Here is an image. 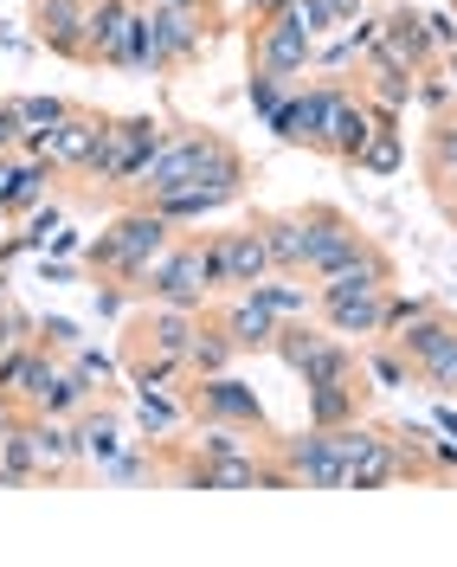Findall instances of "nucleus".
<instances>
[{"label": "nucleus", "mask_w": 457, "mask_h": 567, "mask_svg": "<svg viewBox=\"0 0 457 567\" xmlns=\"http://www.w3.org/2000/svg\"><path fill=\"white\" fill-rule=\"evenodd\" d=\"M200 181L246 194V155L219 136V130H168L162 148H155V162L136 175V187H142V200H155V194L200 187Z\"/></svg>", "instance_id": "1"}, {"label": "nucleus", "mask_w": 457, "mask_h": 567, "mask_svg": "<svg viewBox=\"0 0 457 567\" xmlns=\"http://www.w3.org/2000/svg\"><path fill=\"white\" fill-rule=\"evenodd\" d=\"M175 246V219H162L155 207H129V213H116L104 233H97V246H91V271L104 284H129L136 290L142 271L162 258V251Z\"/></svg>", "instance_id": "2"}, {"label": "nucleus", "mask_w": 457, "mask_h": 567, "mask_svg": "<svg viewBox=\"0 0 457 567\" xmlns=\"http://www.w3.org/2000/svg\"><path fill=\"white\" fill-rule=\"evenodd\" d=\"M77 432H65L59 420H45V413H27V420L7 432V445H0V464L13 471V477H71L77 471Z\"/></svg>", "instance_id": "3"}, {"label": "nucleus", "mask_w": 457, "mask_h": 567, "mask_svg": "<svg viewBox=\"0 0 457 567\" xmlns=\"http://www.w3.org/2000/svg\"><path fill=\"white\" fill-rule=\"evenodd\" d=\"M91 65L148 71V7L142 0H91Z\"/></svg>", "instance_id": "4"}, {"label": "nucleus", "mask_w": 457, "mask_h": 567, "mask_svg": "<svg viewBox=\"0 0 457 567\" xmlns=\"http://www.w3.org/2000/svg\"><path fill=\"white\" fill-rule=\"evenodd\" d=\"M271 354H278L290 374H303V388H316V381H335V374H354V368H361V354L349 349V336H335L329 322L310 329V317L283 322L278 342H271Z\"/></svg>", "instance_id": "5"}, {"label": "nucleus", "mask_w": 457, "mask_h": 567, "mask_svg": "<svg viewBox=\"0 0 457 567\" xmlns=\"http://www.w3.org/2000/svg\"><path fill=\"white\" fill-rule=\"evenodd\" d=\"M148 303H180V310H200L212 290V265H207V239H175L136 284Z\"/></svg>", "instance_id": "6"}, {"label": "nucleus", "mask_w": 457, "mask_h": 567, "mask_svg": "<svg viewBox=\"0 0 457 567\" xmlns=\"http://www.w3.org/2000/svg\"><path fill=\"white\" fill-rule=\"evenodd\" d=\"M342 458H349V491H387L406 477V458H399V439L393 425H367V420H349V425H329Z\"/></svg>", "instance_id": "7"}, {"label": "nucleus", "mask_w": 457, "mask_h": 567, "mask_svg": "<svg viewBox=\"0 0 457 567\" xmlns=\"http://www.w3.org/2000/svg\"><path fill=\"white\" fill-rule=\"evenodd\" d=\"M187 413H194L200 425H239V432L271 439L264 400H258L246 381H232V368H226V374H187Z\"/></svg>", "instance_id": "8"}, {"label": "nucleus", "mask_w": 457, "mask_h": 567, "mask_svg": "<svg viewBox=\"0 0 457 567\" xmlns=\"http://www.w3.org/2000/svg\"><path fill=\"white\" fill-rule=\"evenodd\" d=\"M271 458L297 477V491H349V458L335 445V432H297V439H271Z\"/></svg>", "instance_id": "9"}, {"label": "nucleus", "mask_w": 457, "mask_h": 567, "mask_svg": "<svg viewBox=\"0 0 457 567\" xmlns=\"http://www.w3.org/2000/svg\"><path fill=\"white\" fill-rule=\"evenodd\" d=\"M207 27L212 13L194 7H168V0H148V71H180L207 52Z\"/></svg>", "instance_id": "10"}, {"label": "nucleus", "mask_w": 457, "mask_h": 567, "mask_svg": "<svg viewBox=\"0 0 457 567\" xmlns=\"http://www.w3.org/2000/svg\"><path fill=\"white\" fill-rule=\"evenodd\" d=\"M162 123L155 116H116L104 136V155H97V168H91V181H104V187H129V181L155 162V148H162Z\"/></svg>", "instance_id": "11"}, {"label": "nucleus", "mask_w": 457, "mask_h": 567, "mask_svg": "<svg viewBox=\"0 0 457 567\" xmlns=\"http://www.w3.org/2000/svg\"><path fill=\"white\" fill-rule=\"evenodd\" d=\"M207 265H212V290H251V284L271 278V251H264L258 219L239 226V233H212L207 239Z\"/></svg>", "instance_id": "12"}, {"label": "nucleus", "mask_w": 457, "mask_h": 567, "mask_svg": "<svg viewBox=\"0 0 457 567\" xmlns=\"http://www.w3.org/2000/svg\"><path fill=\"white\" fill-rule=\"evenodd\" d=\"M251 71H271V78H303V71L316 65V39L303 33L290 13H271V20H258L251 27Z\"/></svg>", "instance_id": "13"}, {"label": "nucleus", "mask_w": 457, "mask_h": 567, "mask_svg": "<svg viewBox=\"0 0 457 567\" xmlns=\"http://www.w3.org/2000/svg\"><path fill=\"white\" fill-rule=\"evenodd\" d=\"M367 136H374V104H367V91H361V84H354V91L349 84H335V104H329V123H322V148L316 155L354 168L361 148H367Z\"/></svg>", "instance_id": "14"}, {"label": "nucleus", "mask_w": 457, "mask_h": 567, "mask_svg": "<svg viewBox=\"0 0 457 567\" xmlns=\"http://www.w3.org/2000/svg\"><path fill=\"white\" fill-rule=\"evenodd\" d=\"M303 219H310V246H303V278H322V271H335L342 258H354V251L367 246V233L354 226L342 207H303Z\"/></svg>", "instance_id": "15"}, {"label": "nucleus", "mask_w": 457, "mask_h": 567, "mask_svg": "<svg viewBox=\"0 0 457 567\" xmlns=\"http://www.w3.org/2000/svg\"><path fill=\"white\" fill-rule=\"evenodd\" d=\"M116 116H97V110H71L65 123L45 136V162L52 168H65V175H91L97 168V155H104V136Z\"/></svg>", "instance_id": "16"}, {"label": "nucleus", "mask_w": 457, "mask_h": 567, "mask_svg": "<svg viewBox=\"0 0 457 567\" xmlns=\"http://www.w3.org/2000/svg\"><path fill=\"white\" fill-rule=\"evenodd\" d=\"M33 33L45 52L91 65V0H33Z\"/></svg>", "instance_id": "17"}, {"label": "nucleus", "mask_w": 457, "mask_h": 567, "mask_svg": "<svg viewBox=\"0 0 457 567\" xmlns=\"http://www.w3.org/2000/svg\"><path fill=\"white\" fill-rule=\"evenodd\" d=\"M212 322H219V329L232 336V349H239V354L271 349V342H278V329H283V322L271 317V303H264L258 290H232V297H226V303L212 310Z\"/></svg>", "instance_id": "18"}, {"label": "nucleus", "mask_w": 457, "mask_h": 567, "mask_svg": "<svg viewBox=\"0 0 457 567\" xmlns=\"http://www.w3.org/2000/svg\"><path fill=\"white\" fill-rule=\"evenodd\" d=\"M329 104H335V84L290 91V97H283V110L271 116V136L290 142V148H322V123H329Z\"/></svg>", "instance_id": "19"}, {"label": "nucleus", "mask_w": 457, "mask_h": 567, "mask_svg": "<svg viewBox=\"0 0 457 567\" xmlns=\"http://www.w3.org/2000/svg\"><path fill=\"white\" fill-rule=\"evenodd\" d=\"M316 317L349 336V342H381L387 336V290H354V297H322Z\"/></svg>", "instance_id": "20"}, {"label": "nucleus", "mask_w": 457, "mask_h": 567, "mask_svg": "<svg viewBox=\"0 0 457 567\" xmlns=\"http://www.w3.org/2000/svg\"><path fill=\"white\" fill-rule=\"evenodd\" d=\"M374 52L393 59V65H406V71H425L432 59H438V45H432V33H425V13H413V7H393L387 20H381Z\"/></svg>", "instance_id": "21"}, {"label": "nucleus", "mask_w": 457, "mask_h": 567, "mask_svg": "<svg viewBox=\"0 0 457 567\" xmlns=\"http://www.w3.org/2000/svg\"><path fill=\"white\" fill-rule=\"evenodd\" d=\"M354 290H393V258L374 239L354 251V258H342L335 271L316 278V297H354Z\"/></svg>", "instance_id": "22"}, {"label": "nucleus", "mask_w": 457, "mask_h": 567, "mask_svg": "<svg viewBox=\"0 0 457 567\" xmlns=\"http://www.w3.org/2000/svg\"><path fill=\"white\" fill-rule=\"evenodd\" d=\"M361 406H367V374H361V368L310 388V425H322V432H329V425L361 420Z\"/></svg>", "instance_id": "23"}, {"label": "nucleus", "mask_w": 457, "mask_h": 567, "mask_svg": "<svg viewBox=\"0 0 457 567\" xmlns=\"http://www.w3.org/2000/svg\"><path fill=\"white\" fill-rule=\"evenodd\" d=\"M258 233L271 251V271H303V246H310V219L297 213H258Z\"/></svg>", "instance_id": "24"}, {"label": "nucleus", "mask_w": 457, "mask_h": 567, "mask_svg": "<svg viewBox=\"0 0 457 567\" xmlns=\"http://www.w3.org/2000/svg\"><path fill=\"white\" fill-rule=\"evenodd\" d=\"M239 194L232 187H212V181H200V187H175V194H155V200H142V207H155L162 219H175V226H194V219H207V213L232 207Z\"/></svg>", "instance_id": "25"}, {"label": "nucleus", "mask_w": 457, "mask_h": 567, "mask_svg": "<svg viewBox=\"0 0 457 567\" xmlns=\"http://www.w3.org/2000/svg\"><path fill=\"white\" fill-rule=\"evenodd\" d=\"M425 181L438 187V200L457 187V116H432V130H425Z\"/></svg>", "instance_id": "26"}, {"label": "nucleus", "mask_w": 457, "mask_h": 567, "mask_svg": "<svg viewBox=\"0 0 457 567\" xmlns=\"http://www.w3.org/2000/svg\"><path fill=\"white\" fill-rule=\"evenodd\" d=\"M413 84H419V71H406V65H393V59H381V52H367V104H381V110H399L406 116V104H413Z\"/></svg>", "instance_id": "27"}, {"label": "nucleus", "mask_w": 457, "mask_h": 567, "mask_svg": "<svg viewBox=\"0 0 457 567\" xmlns=\"http://www.w3.org/2000/svg\"><path fill=\"white\" fill-rule=\"evenodd\" d=\"M303 271H271V278L264 284H251V290H258V297H264V303H271V317L278 322H303V317H316V290H303Z\"/></svg>", "instance_id": "28"}, {"label": "nucleus", "mask_w": 457, "mask_h": 567, "mask_svg": "<svg viewBox=\"0 0 457 567\" xmlns=\"http://www.w3.org/2000/svg\"><path fill=\"white\" fill-rule=\"evenodd\" d=\"M399 136H406V130H399V110L374 104V136H367V148H361L354 168H367V175H393V168L406 162V155H399Z\"/></svg>", "instance_id": "29"}, {"label": "nucleus", "mask_w": 457, "mask_h": 567, "mask_svg": "<svg viewBox=\"0 0 457 567\" xmlns=\"http://www.w3.org/2000/svg\"><path fill=\"white\" fill-rule=\"evenodd\" d=\"M232 361H239L232 336H226L212 317H200V336H194V349H187V374H226Z\"/></svg>", "instance_id": "30"}, {"label": "nucleus", "mask_w": 457, "mask_h": 567, "mask_svg": "<svg viewBox=\"0 0 457 567\" xmlns=\"http://www.w3.org/2000/svg\"><path fill=\"white\" fill-rule=\"evenodd\" d=\"M258 484H264V458H258V452L207 458V491H258Z\"/></svg>", "instance_id": "31"}, {"label": "nucleus", "mask_w": 457, "mask_h": 567, "mask_svg": "<svg viewBox=\"0 0 457 567\" xmlns=\"http://www.w3.org/2000/svg\"><path fill=\"white\" fill-rule=\"evenodd\" d=\"M77 452L97 458V464L116 458V452H123V425H116V413H84V420H77Z\"/></svg>", "instance_id": "32"}, {"label": "nucleus", "mask_w": 457, "mask_h": 567, "mask_svg": "<svg viewBox=\"0 0 457 567\" xmlns=\"http://www.w3.org/2000/svg\"><path fill=\"white\" fill-rule=\"evenodd\" d=\"M361 374H367L374 388H406V381H413V361H406V354H399L387 336H381V349L361 354Z\"/></svg>", "instance_id": "33"}, {"label": "nucleus", "mask_w": 457, "mask_h": 567, "mask_svg": "<svg viewBox=\"0 0 457 567\" xmlns=\"http://www.w3.org/2000/svg\"><path fill=\"white\" fill-rule=\"evenodd\" d=\"M136 413H142V425L162 439V432H175L180 425V406L168 400V388H136Z\"/></svg>", "instance_id": "34"}, {"label": "nucleus", "mask_w": 457, "mask_h": 567, "mask_svg": "<svg viewBox=\"0 0 457 567\" xmlns=\"http://www.w3.org/2000/svg\"><path fill=\"white\" fill-rule=\"evenodd\" d=\"M246 97H251V110H258V116L271 123V116L283 110V97H290V78H271V71H251V78H246Z\"/></svg>", "instance_id": "35"}, {"label": "nucleus", "mask_w": 457, "mask_h": 567, "mask_svg": "<svg viewBox=\"0 0 457 567\" xmlns=\"http://www.w3.org/2000/svg\"><path fill=\"white\" fill-rule=\"evenodd\" d=\"M13 110H20L27 130H59L77 104H65V97H13Z\"/></svg>", "instance_id": "36"}, {"label": "nucleus", "mask_w": 457, "mask_h": 567, "mask_svg": "<svg viewBox=\"0 0 457 567\" xmlns=\"http://www.w3.org/2000/svg\"><path fill=\"white\" fill-rule=\"evenodd\" d=\"M419 381H425L432 393H457V329H451V342H445V349H438V354L419 368Z\"/></svg>", "instance_id": "37"}, {"label": "nucleus", "mask_w": 457, "mask_h": 567, "mask_svg": "<svg viewBox=\"0 0 457 567\" xmlns=\"http://www.w3.org/2000/svg\"><path fill=\"white\" fill-rule=\"evenodd\" d=\"M283 13H290V20H297V27H303L310 39H316V45L335 33V13H329V0H290Z\"/></svg>", "instance_id": "38"}, {"label": "nucleus", "mask_w": 457, "mask_h": 567, "mask_svg": "<svg viewBox=\"0 0 457 567\" xmlns=\"http://www.w3.org/2000/svg\"><path fill=\"white\" fill-rule=\"evenodd\" d=\"M413 97H419V104L432 110V116H445V110H451V97H457V84L445 78V71L425 65V71H419V84H413Z\"/></svg>", "instance_id": "39"}, {"label": "nucleus", "mask_w": 457, "mask_h": 567, "mask_svg": "<svg viewBox=\"0 0 457 567\" xmlns=\"http://www.w3.org/2000/svg\"><path fill=\"white\" fill-rule=\"evenodd\" d=\"M27 342H39V322L27 317V310H13V303H0V354L27 349Z\"/></svg>", "instance_id": "40"}, {"label": "nucleus", "mask_w": 457, "mask_h": 567, "mask_svg": "<svg viewBox=\"0 0 457 567\" xmlns=\"http://www.w3.org/2000/svg\"><path fill=\"white\" fill-rule=\"evenodd\" d=\"M39 342H45V349H77V322H65V317H39Z\"/></svg>", "instance_id": "41"}, {"label": "nucleus", "mask_w": 457, "mask_h": 567, "mask_svg": "<svg viewBox=\"0 0 457 567\" xmlns=\"http://www.w3.org/2000/svg\"><path fill=\"white\" fill-rule=\"evenodd\" d=\"M425 33H432V45H438V59L457 52V13H425Z\"/></svg>", "instance_id": "42"}, {"label": "nucleus", "mask_w": 457, "mask_h": 567, "mask_svg": "<svg viewBox=\"0 0 457 567\" xmlns=\"http://www.w3.org/2000/svg\"><path fill=\"white\" fill-rule=\"evenodd\" d=\"M20 136H27L20 110H13V97H0V155H13V148H20Z\"/></svg>", "instance_id": "43"}, {"label": "nucleus", "mask_w": 457, "mask_h": 567, "mask_svg": "<svg viewBox=\"0 0 457 567\" xmlns=\"http://www.w3.org/2000/svg\"><path fill=\"white\" fill-rule=\"evenodd\" d=\"M71 368H77L84 381H104V374H110V354H97V349H84V342H77V349H71Z\"/></svg>", "instance_id": "44"}, {"label": "nucleus", "mask_w": 457, "mask_h": 567, "mask_svg": "<svg viewBox=\"0 0 457 567\" xmlns=\"http://www.w3.org/2000/svg\"><path fill=\"white\" fill-rule=\"evenodd\" d=\"M329 13H335V27H354L367 13V0H329Z\"/></svg>", "instance_id": "45"}, {"label": "nucleus", "mask_w": 457, "mask_h": 567, "mask_svg": "<svg viewBox=\"0 0 457 567\" xmlns=\"http://www.w3.org/2000/svg\"><path fill=\"white\" fill-rule=\"evenodd\" d=\"M13 175H20V148L0 155V207H7V194H13Z\"/></svg>", "instance_id": "46"}, {"label": "nucleus", "mask_w": 457, "mask_h": 567, "mask_svg": "<svg viewBox=\"0 0 457 567\" xmlns=\"http://www.w3.org/2000/svg\"><path fill=\"white\" fill-rule=\"evenodd\" d=\"M251 7V20H271V13H283V7H290V0H246Z\"/></svg>", "instance_id": "47"}, {"label": "nucleus", "mask_w": 457, "mask_h": 567, "mask_svg": "<svg viewBox=\"0 0 457 567\" xmlns=\"http://www.w3.org/2000/svg\"><path fill=\"white\" fill-rule=\"evenodd\" d=\"M438 207H445V219H451V226H457V187H451V194H445V200H438Z\"/></svg>", "instance_id": "48"}, {"label": "nucleus", "mask_w": 457, "mask_h": 567, "mask_svg": "<svg viewBox=\"0 0 457 567\" xmlns=\"http://www.w3.org/2000/svg\"><path fill=\"white\" fill-rule=\"evenodd\" d=\"M168 7H194V13H212V0H168Z\"/></svg>", "instance_id": "49"}, {"label": "nucleus", "mask_w": 457, "mask_h": 567, "mask_svg": "<svg viewBox=\"0 0 457 567\" xmlns=\"http://www.w3.org/2000/svg\"><path fill=\"white\" fill-rule=\"evenodd\" d=\"M7 219H13V213H7V207H0V239H7Z\"/></svg>", "instance_id": "50"}]
</instances>
